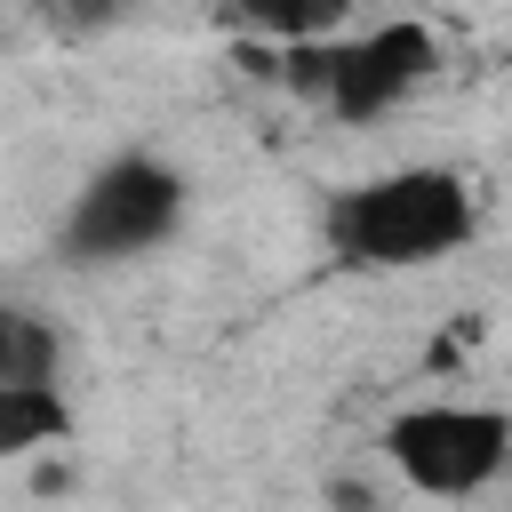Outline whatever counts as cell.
<instances>
[{"label": "cell", "instance_id": "cell-1", "mask_svg": "<svg viewBox=\"0 0 512 512\" xmlns=\"http://www.w3.org/2000/svg\"><path fill=\"white\" fill-rule=\"evenodd\" d=\"M472 232H480V192L464 168L440 160H400L320 200V240L344 272H432Z\"/></svg>", "mask_w": 512, "mask_h": 512}, {"label": "cell", "instance_id": "cell-2", "mask_svg": "<svg viewBox=\"0 0 512 512\" xmlns=\"http://www.w3.org/2000/svg\"><path fill=\"white\" fill-rule=\"evenodd\" d=\"M280 88L344 128H368L400 112L432 72H440V32L424 16H384L368 32H328V40H288L272 56Z\"/></svg>", "mask_w": 512, "mask_h": 512}, {"label": "cell", "instance_id": "cell-3", "mask_svg": "<svg viewBox=\"0 0 512 512\" xmlns=\"http://www.w3.org/2000/svg\"><path fill=\"white\" fill-rule=\"evenodd\" d=\"M184 208H192L184 168L128 144V152H112L104 168L80 176V192H72V208H64V224H56V248H64V264H80V272L136 264V256H152V248H168V240L184 232Z\"/></svg>", "mask_w": 512, "mask_h": 512}, {"label": "cell", "instance_id": "cell-4", "mask_svg": "<svg viewBox=\"0 0 512 512\" xmlns=\"http://www.w3.org/2000/svg\"><path fill=\"white\" fill-rule=\"evenodd\" d=\"M384 456L416 496H480L512 472V408L488 400H416L384 424Z\"/></svg>", "mask_w": 512, "mask_h": 512}, {"label": "cell", "instance_id": "cell-5", "mask_svg": "<svg viewBox=\"0 0 512 512\" xmlns=\"http://www.w3.org/2000/svg\"><path fill=\"white\" fill-rule=\"evenodd\" d=\"M64 432H72V408H64V384H56V376H16V384H0V456L56 448Z\"/></svg>", "mask_w": 512, "mask_h": 512}, {"label": "cell", "instance_id": "cell-6", "mask_svg": "<svg viewBox=\"0 0 512 512\" xmlns=\"http://www.w3.org/2000/svg\"><path fill=\"white\" fill-rule=\"evenodd\" d=\"M352 8H360V0H224V16H232L248 40H264V48L328 40V32L352 24Z\"/></svg>", "mask_w": 512, "mask_h": 512}, {"label": "cell", "instance_id": "cell-7", "mask_svg": "<svg viewBox=\"0 0 512 512\" xmlns=\"http://www.w3.org/2000/svg\"><path fill=\"white\" fill-rule=\"evenodd\" d=\"M48 8H56V24H64V32H96V24H112L128 0H48Z\"/></svg>", "mask_w": 512, "mask_h": 512}, {"label": "cell", "instance_id": "cell-8", "mask_svg": "<svg viewBox=\"0 0 512 512\" xmlns=\"http://www.w3.org/2000/svg\"><path fill=\"white\" fill-rule=\"evenodd\" d=\"M16 8H48V0H16Z\"/></svg>", "mask_w": 512, "mask_h": 512}]
</instances>
